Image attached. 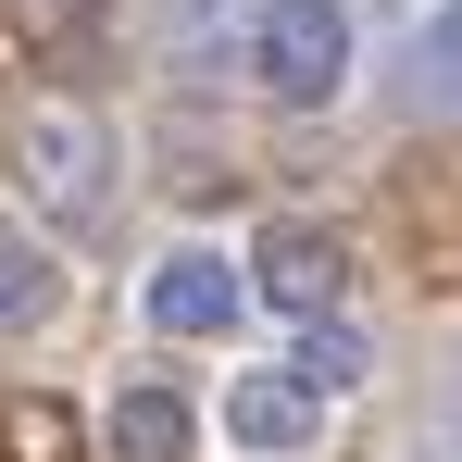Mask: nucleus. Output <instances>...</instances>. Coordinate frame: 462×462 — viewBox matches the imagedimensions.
I'll return each mask as SVG.
<instances>
[{
	"label": "nucleus",
	"mask_w": 462,
	"mask_h": 462,
	"mask_svg": "<svg viewBox=\"0 0 462 462\" xmlns=\"http://www.w3.org/2000/svg\"><path fill=\"white\" fill-rule=\"evenodd\" d=\"M13 175H25V200L63 237H88L113 213V125H100L88 100H25V113H13Z\"/></svg>",
	"instance_id": "1"
},
{
	"label": "nucleus",
	"mask_w": 462,
	"mask_h": 462,
	"mask_svg": "<svg viewBox=\"0 0 462 462\" xmlns=\"http://www.w3.org/2000/svg\"><path fill=\"white\" fill-rule=\"evenodd\" d=\"M250 76L288 113H325L350 88V0H263L250 13Z\"/></svg>",
	"instance_id": "2"
},
{
	"label": "nucleus",
	"mask_w": 462,
	"mask_h": 462,
	"mask_svg": "<svg viewBox=\"0 0 462 462\" xmlns=\"http://www.w3.org/2000/svg\"><path fill=\"white\" fill-rule=\"evenodd\" d=\"M387 226L412 250L425 288H462V151H412L387 175Z\"/></svg>",
	"instance_id": "3"
},
{
	"label": "nucleus",
	"mask_w": 462,
	"mask_h": 462,
	"mask_svg": "<svg viewBox=\"0 0 462 462\" xmlns=\"http://www.w3.org/2000/svg\"><path fill=\"white\" fill-rule=\"evenodd\" d=\"M250 288H263L275 312H337L350 300V237L312 226V213H275L263 250H250Z\"/></svg>",
	"instance_id": "4"
},
{
	"label": "nucleus",
	"mask_w": 462,
	"mask_h": 462,
	"mask_svg": "<svg viewBox=\"0 0 462 462\" xmlns=\"http://www.w3.org/2000/svg\"><path fill=\"white\" fill-rule=\"evenodd\" d=\"M312 425H325V387L300 375V350H288V363H250V375L226 387V438L237 450H300Z\"/></svg>",
	"instance_id": "5"
},
{
	"label": "nucleus",
	"mask_w": 462,
	"mask_h": 462,
	"mask_svg": "<svg viewBox=\"0 0 462 462\" xmlns=\"http://www.w3.org/2000/svg\"><path fill=\"white\" fill-rule=\"evenodd\" d=\"M237 300H250V275H237V263H213V250L151 263V325H162V337H226Z\"/></svg>",
	"instance_id": "6"
},
{
	"label": "nucleus",
	"mask_w": 462,
	"mask_h": 462,
	"mask_svg": "<svg viewBox=\"0 0 462 462\" xmlns=\"http://www.w3.org/2000/svg\"><path fill=\"white\" fill-rule=\"evenodd\" d=\"M188 438H200V425H188L175 387H125L113 425H100V450H113V462H188Z\"/></svg>",
	"instance_id": "7"
},
{
	"label": "nucleus",
	"mask_w": 462,
	"mask_h": 462,
	"mask_svg": "<svg viewBox=\"0 0 462 462\" xmlns=\"http://www.w3.org/2000/svg\"><path fill=\"white\" fill-rule=\"evenodd\" d=\"M51 300H63V263L38 250V237L0 213V337H25V325H51Z\"/></svg>",
	"instance_id": "8"
},
{
	"label": "nucleus",
	"mask_w": 462,
	"mask_h": 462,
	"mask_svg": "<svg viewBox=\"0 0 462 462\" xmlns=\"http://www.w3.org/2000/svg\"><path fill=\"white\" fill-rule=\"evenodd\" d=\"M363 363H375V350H363V325H337V312H300V375L325 387V400H337V387H363Z\"/></svg>",
	"instance_id": "9"
},
{
	"label": "nucleus",
	"mask_w": 462,
	"mask_h": 462,
	"mask_svg": "<svg viewBox=\"0 0 462 462\" xmlns=\"http://www.w3.org/2000/svg\"><path fill=\"white\" fill-rule=\"evenodd\" d=\"M237 25V0H175V63H188V76H200V63H213V38H226Z\"/></svg>",
	"instance_id": "10"
},
{
	"label": "nucleus",
	"mask_w": 462,
	"mask_h": 462,
	"mask_svg": "<svg viewBox=\"0 0 462 462\" xmlns=\"http://www.w3.org/2000/svg\"><path fill=\"white\" fill-rule=\"evenodd\" d=\"M425 88H438V100H462V0L438 13V38H425Z\"/></svg>",
	"instance_id": "11"
},
{
	"label": "nucleus",
	"mask_w": 462,
	"mask_h": 462,
	"mask_svg": "<svg viewBox=\"0 0 462 462\" xmlns=\"http://www.w3.org/2000/svg\"><path fill=\"white\" fill-rule=\"evenodd\" d=\"M400 462H462V412H425V425H412V450Z\"/></svg>",
	"instance_id": "12"
},
{
	"label": "nucleus",
	"mask_w": 462,
	"mask_h": 462,
	"mask_svg": "<svg viewBox=\"0 0 462 462\" xmlns=\"http://www.w3.org/2000/svg\"><path fill=\"white\" fill-rule=\"evenodd\" d=\"M38 13H51V25H100L113 0H38Z\"/></svg>",
	"instance_id": "13"
}]
</instances>
